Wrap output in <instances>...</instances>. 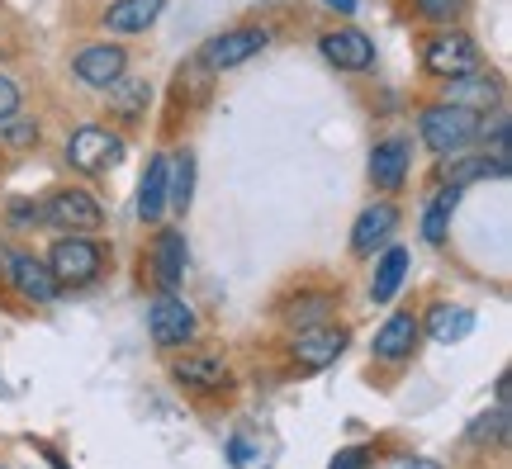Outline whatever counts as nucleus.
I'll return each mask as SVG.
<instances>
[{
  "label": "nucleus",
  "mask_w": 512,
  "mask_h": 469,
  "mask_svg": "<svg viewBox=\"0 0 512 469\" xmlns=\"http://www.w3.org/2000/svg\"><path fill=\"white\" fill-rule=\"evenodd\" d=\"M38 138H43V128H38L34 114L15 109L10 119H0V143H5V147H15V152H29V147H38Z\"/></svg>",
  "instance_id": "obj_28"
},
{
  "label": "nucleus",
  "mask_w": 512,
  "mask_h": 469,
  "mask_svg": "<svg viewBox=\"0 0 512 469\" xmlns=\"http://www.w3.org/2000/svg\"><path fill=\"white\" fill-rule=\"evenodd\" d=\"M147 261H152V280L162 289H176L185 280V266H190V247H185V233H176V228H162V233L152 237V252H147Z\"/></svg>",
  "instance_id": "obj_16"
},
{
  "label": "nucleus",
  "mask_w": 512,
  "mask_h": 469,
  "mask_svg": "<svg viewBox=\"0 0 512 469\" xmlns=\"http://www.w3.org/2000/svg\"><path fill=\"white\" fill-rule=\"evenodd\" d=\"M162 10H166V0H114L100 24H105L110 34H119V38H138V34H147V29L162 19Z\"/></svg>",
  "instance_id": "obj_17"
},
{
  "label": "nucleus",
  "mask_w": 512,
  "mask_h": 469,
  "mask_svg": "<svg viewBox=\"0 0 512 469\" xmlns=\"http://www.w3.org/2000/svg\"><path fill=\"white\" fill-rule=\"evenodd\" d=\"M347 351V327H332V323H318V327H299L290 342V361L299 365V370H309V375H318V370H328L337 356Z\"/></svg>",
  "instance_id": "obj_8"
},
{
  "label": "nucleus",
  "mask_w": 512,
  "mask_h": 469,
  "mask_svg": "<svg viewBox=\"0 0 512 469\" xmlns=\"http://www.w3.org/2000/svg\"><path fill=\"white\" fill-rule=\"evenodd\" d=\"M166 199L176 204V214H190V204H195V152H181L176 162H166Z\"/></svg>",
  "instance_id": "obj_24"
},
{
  "label": "nucleus",
  "mask_w": 512,
  "mask_h": 469,
  "mask_svg": "<svg viewBox=\"0 0 512 469\" xmlns=\"http://www.w3.org/2000/svg\"><path fill=\"white\" fill-rule=\"evenodd\" d=\"M5 218H10L15 228H38V204H29V199H15Z\"/></svg>",
  "instance_id": "obj_31"
},
{
  "label": "nucleus",
  "mask_w": 512,
  "mask_h": 469,
  "mask_svg": "<svg viewBox=\"0 0 512 469\" xmlns=\"http://www.w3.org/2000/svg\"><path fill=\"white\" fill-rule=\"evenodd\" d=\"M470 181H508V152H479V157H465L456 152V162L446 166V185H470Z\"/></svg>",
  "instance_id": "obj_19"
},
{
  "label": "nucleus",
  "mask_w": 512,
  "mask_h": 469,
  "mask_svg": "<svg viewBox=\"0 0 512 469\" xmlns=\"http://www.w3.org/2000/svg\"><path fill=\"white\" fill-rule=\"evenodd\" d=\"M408 166H413V143L399 138V133L370 147V185L384 190V195H399L403 181H408Z\"/></svg>",
  "instance_id": "obj_12"
},
{
  "label": "nucleus",
  "mask_w": 512,
  "mask_h": 469,
  "mask_svg": "<svg viewBox=\"0 0 512 469\" xmlns=\"http://www.w3.org/2000/svg\"><path fill=\"white\" fill-rule=\"evenodd\" d=\"M271 34L256 29V24H242V29H223L200 48V67L204 72H233L242 62H252L256 53H266Z\"/></svg>",
  "instance_id": "obj_7"
},
{
  "label": "nucleus",
  "mask_w": 512,
  "mask_h": 469,
  "mask_svg": "<svg viewBox=\"0 0 512 469\" xmlns=\"http://www.w3.org/2000/svg\"><path fill=\"white\" fill-rule=\"evenodd\" d=\"M166 214V157H152L138 181V218L143 223H162Z\"/></svg>",
  "instance_id": "obj_23"
},
{
  "label": "nucleus",
  "mask_w": 512,
  "mask_h": 469,
  "mask_svg": "<svg viewBox=\"0 0 512 469\" xmlns=\"http://www.w3.org/2000/svg\"><path fill=\"white\" fill-rule=\"evenodd\" d=\"M328 10H342V15H356V0H323Z\"/></svg>",
  "instance_id": "obj_34"
},
{
  "label": "nucleus",
  "mask_w": 512,
  "mask_h": 469,
  "mask_svg": "<svg viewBox=\"0 0 512 469\" xmlns=\"http://www.w3.org/2000/svg\"><path fill=\"white\" fill-rule=\"evenodd\" d=\"M408 280V252L403 247H384L380 261H375V275H370V299L375 304H389L399 285Z\"/></svg>",
  "instance_id": "obj_21"
},
{
  "label": "nucleus",
  "mask_w": 512,
  "mask_h": 469,
  "mask_svg": "<svg viewBox=\"0 0 512 469\" xmlns=\"http://www.w3.org/2000/svg\"><path fill=\"white\" fill-rule=\"evenodd\" d=\"M19 105H24V95H19V86H15V81H10L5 72H0V119H10V114H15Z\"/></svg>",
  "instance_id": "obj_30"
},
{
  "label": "nucleus",
  "mask_w": 512,
  "mask_h": 469,
  "mask_svg": "<svg viewBox=\"0 0 512 469\" xmlns=\"http://www.w3.org/2000/svg\"><path fill=\"white\" fill-rule=\"evenodd\" d=\"M366 465H370V451H366V446H347V451L337 455L328 469H366Z\"/></svg>",
  "instance_id": "obj_32"
},
{
  "label": "nucleus",
  "mask_w": 512,
  "mask_h": 469,
  "mask_svg": "<svg viewBox=\"0 0 512 469\" xmlns=\"http://www.w3.org/2000/svg\"><path fill=\"white\" fill-rule=\"evenodd\" d=\"M43 261H48V271H53V280L62 289H81V285H91V280H100L105 261H110V247H105V242H95V237L62 233L53 242V252L43 256Z\"/></svg>",
  "instance_id": "obj_2"
},
{
  "label": "nucleus",
  "mask_w": 512,
  "mask_h": 469,
  "mask_svg": "<svg viewBox=\"0 0 512 469\" xmlns=\"http://www.w3.org/2000/svg\"><path fill=\"white\" fill-rule=\"evenodd\" d=\"M465 436H470L475 446H508V403H498V408H489V413H479Z\"/></svg>",
  "instance_id": "obj_27"
},
{
  "label": "nucleus",
  "mask_w": 512,
  "mask_h": 469,
  "mask_svg": "<svg viewBox=\"0 0 512 469\" xmlns=\"http://www.w3.org/2000/svg\"><path fill=\"white\" fill-rule=\"evenodd\" d=\"M119 157H124L119 133H110V128H100V124L76 128L72 138H67V166L81 171V176H105V171L119 166Z\"/></svg>",
  "instance_id": "obj_6"
},
{
  "label": "nucleus",
  "mask_w": 512,
  "mask_h": 469,
  "mask_svg": "<svg viewBox=\"0 0 512 469\" xmlns=\"http://www.w3.org/2000/svg\"><path fill=\"white\" fill-rule=\"evenodd\" d=\"M105 95H110L114 119H124V124H138V119H143V109L152 105V86H147L143 76H128V72L119 76Z\"/></svg>",
  "instance_id": "obj_20"
},
{
  "label": "nucleus",
  "mask_w": 512,
  "mask_h": 469,
  "mask_svg": "<svg viewBox=\"0 0 512 469\" xmlns=\"http://www.w3.org/2000/svg\"><path fill=\"white\" fill-rule=\"evenodd\" d=\"M479 128H484V114L479 109H465V105H451V100H437V105H427L418 114V138L427 152H437V157H456L465 147L479 138Z\"/></svg>",
  "instance_id": "obj_1"
},
{
  "label": "nucleus",
  "mask_w": 512,
  "mask_h": 469,
  "mask_svg": "<svg viewBox=\"0 0 512 469\" xmlns=\"http://www.w3.org/2000/svg\"><path fill=\"white\" fill-rule=\"evenodd\" d=\"M171 379H176V389H185V394L214 398L233 384V370L219 356H209V351H190L181 361H171Z\"/></svg>",
  "instance_id": "obj_10"
},
{
  "label": "nucleus",
  "mask_w": 512,
  "mask_h": 469,
  "mask_svg": "<svg viewBox=\"0 0 512 469\" xmlns=\"http://www.w3.org/2000/svg\"><path fill=\"white\" fill-rule=\"evenodd\" d=\"M470 327H475V313H470V308L437 304L427 313V337H437V342H460V337H470Z\"/></svg>",
  "instance_id": "obj_25"
},
{
  "label": "nucleus",
  "mask_w": 512,
  "mask_h": 469,
  "mask_svg": "<svg viewBox=\"0 0 512 469\" xmlns=\"http://www.w3.org/2000/svg\"><path fill=\"white\" fill-rule=\"evenodd\" d=\"M422 67L441 81H456V76H470L484 67V53H479V43L465 29H451V24H441L437 34H427L422 43Z\"/></svg>",
  "instance_id": "obj_3"
},
{
  "label": "nucleus",
  "mask_w": 512,
  "mask_h": 469,
  "mask_svg": "<svg viewBox=\"0 0 512 469\" xmlns=\"http://www.w3.org/2000/svg\"><path fill=\"white\" fill-rule=\"evenodd\" d=\"M147 332H152V342L162 351H176V346H190L200 337V318H195V308L185 304L176 289H162L147 304Z\"/></svg>",
  "instance_id": "obj_5"
},
{
  "label": "nucleus",
  "mask_w": 512,
  "mask_h": 469,
  "mask_svg": "<svg viewBox=\"0 0 512 469\" xmlns=\"http://www.w3.org/2000/svg\"><path fill=\"white\" fill-rule=\"evenodd\" d=\"M318 53L323 62H332L337 72H356L366 76L375 67V38L366 29H356V24H342V29H332V34L318 38Z\"/></svg>",
  "instance_id": "obj_9"
},
{
  "label": "nucleus",
  "mask_w": 512,
  "mask_h": 469,
  "mask_svg": "<svg viewBox=\"0 0 512 469\" xmlns=\"http://www.w3.org/2000/svg\"><path fill=\"white\" fill-rule=\"evenodd\" d=\"M418 337H422L418 318H413V313H394V318H384V327L370 337V356L384 365H399L418 351Z\"/></svg>",
  "instance_id": "obj_14"
},
{
  "label": "nucleus",
  "mask_w": 512,
  "mask_h": 469,
  "mask_svg": "<svg viewBox=\"0 0 512 469\" xmlns=\"http://www.w3.org/2000/svg\"><path fill=\"white\" fill-rule=\"evenodd\" d=\"M460 204V185H446L441 195H432V204L422 209V242L427 247H446V233H451V214Z\"/></svg>",
  "instance_id": "obj_22"
},
{
  "label": "nucleus",
  "mask_w": 512,
  "mask_h": 469,
  "mask_svg": "<svg viewBox=\"0 0 512 469\" xmlns=\"http://www.w3.org/2000/svg\"><path fill=\"white\" fill-rule=\"evenodd\" d=\"M446 100H451V105H465V109H479V114H484L489 105H498V100H503V86H498L494 72H484V67H479V72H470V76L446 81Z\"/></svg>",
  "instance_id": "obj_18"
},
{
  "label": "nucleus",
  "mask_w": 512,
  "mask_h": 469,
  "mask_svg": "<svg viewBox=\"0 0 512 469\" xmlns=\"http://www.w3.org/2000/svg\"><path fill=\"white\" fill-rule=\"evenodd\" d=\"M394 228H399V209L389 204V199H380V204H366L361 209V218H356V228H351V252L356 256H375L394 237Z\"/></svg>",
  "instance_id": "obj_15"
},
{
  "label": "nucleus",
  "mask_w": 512,
  "mask_h": 469,
  "mask_svg": "<svg viewBox=\"0 0 512 469\" xmlns=\"http://www.w3.org/2000/svg\"><path fill=\"white\" fill-rule=\"evenodd\" d=\"M124 72H128V53L119 43H91V48H81L72 57V76L81 86H91V91H110Z\"/></svg>",
  "instance_id": "obj_11"
},
{
  "label": "nucleus",
  "mask_w": 512,
  "mask_h": 469,
  "mask_svg": "<svg viewBox=\"0 0 512 469\" xmlns=\"http://www.w3.org/2000/svg\"><path fill=\"white\" fill-rule=\"evenodd\" d=\"M342 294H304V299H294L285 304V323L299 332V327H318V323H332V308H337Z\"/></svg>",
  "instance_id": "obj_26"
},
{
  "label": "nucleus",
  "mask_w": 512,
  "mask_h": 469,
  "mask_svg": "<svg viewBox=\"0 0 512 469\" xmlns=\"http://www.w3.org/2000/svg\"><path fill=\"white\" fill-rule=\"evenodd\" d=\"M38 223L43 228H57V233H81V237H95L105 228V209L95 204V195L86 190H53V195L38 204Z\"/></svg>",
  "instance_id": "obj_4"
},
{
  "label": "nucleus",
  "mask_w": 512,
  "mask_h": 469,
  "mask_svg": "<svg viewBox=\"0 0 512 469\" xmlns=\"http://www.w3.org/2000/svg\"><path fill=\"white\" fill-rule=\"evenodd\" d=\"M5 275H10V285H15L29 304H57V294H62V285H57L53 271H48V261L34 252H15L5 261Z\"/></svg>",
  "instance_id": "obj_13"
},
{
  "label": "nucleus",
  "mask_w": 512,
  "mask_h": 469,
  "mask_svg": "<svg viewBox=\"0 0 512 469\" xmlns=\"http://www.w3.org/2000/svg\"><path fill=\"white\" fill-rule=\"evenodd\" d=\"M380 469H441L437 460H422V455H399V460H389Z\"/></svg>",
  "instance_id": "obj_33"
},
{
  "label": "nucleus",
  "mask_w": 512,
  "mask_h": 469,
  "mask_svg": "<svg viewBox=\"0 0 512 469\" xmlns=\"http://www.w3.org/2000/svg\"><path fill=\"white\" fill-rule=\"evenodd\" d=\"M413 10H418L427 24H456V19L470 10V0H413Z\"/></svg>",
  "instance_id": "obj_29"
}]
</instances>
